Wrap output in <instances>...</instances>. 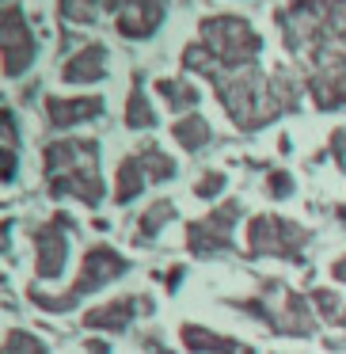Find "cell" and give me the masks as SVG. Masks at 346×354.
I'll return each mask as SVG.
<instances>
[{"mask_svg": "<svg viewBox=\"0 0 346 354\" xmlns=\"http://www.w3.org/2000/svg\"><path fill=\"white\" fill-rule=\"evenodd\" d=\"M175 138L183 141L186 149H198L202 141L209 138V130H206V122H198V118H186V122H179V126H175Z\"/></svg>", "mask_w": 346, "mask_h": 354, "instance_id": "cell-10", "label": "cell"}, {"mask_svg": "<svg viewBox=\"0 0 346 354\" xmlns=\"http://www.w3.org/2000/svg\"><path fill=\"white\" fill-rule=\"evenodd\" d=\"M35 248H39V255H35V270H39V278H57L65 270V232L57 229V225H42L39 232H35Z\"/></svg>", "mask_w": 346, "mask_h": 354, "instance_id": "cell-5", "label": "cell"}, {"mask_svg": "<svg viewBox=\"0 0 346 354\" xmlns=\"http://www.w3.org/2000/svg\"><path fill=\"white\" fill-rule=\"evenodd\" d=\"M46 160H50V187H54V194H77L88 206H95L103 198L92 145H84V141H61V145H54L46 153Z\"/></svg>", "mask_w": 346, "mask_h": 354, "instance_id": "cell-1", "label": "cell"}, {"mask_svg": "<svg viewBox=\"0 0 346 354\" xmlns=\"http://www.w3.org/2000/svg\"><path fill=\"white\" fill-rule=\"evenodd\" d=\"M335 278H343V282H346V259L335 263ZM343 320H346V308H343Z\"/></svg>", "mask_w": 346, "mask_h": 354, "instance_id": "cell-17", "label": "cell"}, {"mask_svg": "<svg viewBox=\"0 0 346 354\" xmlns=\"http://www.w3.org/2000/svg\"><path fill=\"white\" fill-rule=\"evenodd\" d=\"M312 301L320 305V313H323V316H331V320H343V316H338V308H343V305H338V297H335V293L316 290V293H312Z\"/></svg>", "mask_w": 346, "mask_h": 354, "instance_id": "cell-14", "label": "cell"}, {"mask_svg": "<svg viewBox=\"0 0 346 354\" xmlns=\"http://www.w3.org/2000/svg\"><path fill=\"white\" fill-rule=\"evenodd\" d=\"M145 187V179H141V168H137V160H126L122 164V171H118V202H130L133 194Z\"/></svg>", "mask_w": 346, "mask_h": 354, "instance_id": "cell-8", "label": "cell"}, {"mask_svg": "<svg viewBox=\"0 0 346 354\" xmlns=\"http://www.w3.org/2000/svg\"><path fill=\"white\" fill-rule=\"evenodd\" d=\"M270 187H274V194H278V198H285V194H289V176H270Z\"/></svg>", "mask_w": 346, "mask_h": 354, "instance_id": "cell-16", "label": "cell"}, {"mask_svg": "<svg viewBox=\"0 0 346 354\" xmlns=\"http://www.w3.org/2000/svg\"><path fill=\"white\" fill-rule=\"evenodd\" d=\"M50 111H54V122L57 126H69V122H77V118H84V115H95L99 111V103H50Z\"/></svg>", "mask_w": 346, "mask_h": 354, "instance_id": "cell-9", "label": "cell"}, {"mask_svg": "<svg viewBox=\"0 0 346 354\" xmlns=\"http://www.w3.org/2000/svg\"><path fill=\"white\" fill-rule=\"evenodd\" d=\"M145 171H148V179H168L171 171H175V164H171L164 153H148V160H145Z\"/></svg>", "mask_w": 346, "mask_h": 354, "instance_id": "cell-13", "label": "cell"}, {"mask_svg": "<svg viewBox=\"0 0 346 354\" xmlns=\"http://www.w3.org/2000/svg\"><path fill=\"white\" fill-rule=\"evenodd\" d=\"M183 343L191 346V351H213V354H236L240 343L229 335H217V331H206L198 328V324H186L183 328Z\"/></svg>", "mask_w": 346, "mask_h": 354, "instance_id": "cell-7", "label": "cell"}, {"mask_svg": "<svg viewBox=\"0 0 346 354\" xmlns=\"http://www.w3.org/2000/svg\"><path fill=\"white\" fill-rule=\"evenodd\" d=\"M308 244L305 229L289 225L285 217H255L247 229V248L251 255H285V259H300V248Z\"/></svg>", "mask_w": 346, "mask_h": 354, "instance_id": "cell-3", "label": "cell"}, {"mask_svg": "<svg viewBox=\"0 0 346 354\" xmlns=\"http://www.w3.org/2000/svg\"><path fill=\"white\" fill-rule=\"evenodd\" d=\"M4 354H46L42 343L27 331H8V343H4Z\"/></svg>", "mask_w": 346, "mask_h": 354, "instance_id": "cell-11", "label": "cell"}, {"mask_svg": "<svg viewBox=\"0 0 346 354\" xmlns=\"http://www.w3.org/2000/svg\"><path fill=\"white\" fill-rule=\"evenodd\" d=\"M126 270V259L118 252H110V248H92V252L84 255V267H80V278H77V286H73L65 297H46L42 290H31V301H39L42 308H54V313H61V308H69V305H77L84 293H92V290H99V286H107L110 278H118Z\"/></svg>", "mask_w": 346, "mask_h": 354, "instance_id": "cell-2", "label": "cell"}, {"mask_svg": "<svg viewBox=\"0 0 346 354\" xmlns=\"http://www.w3.org/2000/svg\"><path fill=\"white\" fill-rule=\"evenodd\" d=\"M221 187H224V176H221V171H213V176H206L198 187H194V194H198V198H213Z\"/></svg>", "mask_w": 346, "mask_h": 354, "instance_id": "cell-15", "label": "cell"}, {"mask_svg": "<svg viewBox=\"0 0 346 354\" xmlns=\"http://www.w3.org/2000/svg\"><path fill=\"white\" fill-rule=\"evenodd\" d=\"M164 217H171V202H156V206L141 217V236H153V232L164 225Z\"/></svg>", "mask_w": 346, "mask_h": 354, "instance_id": "cell-12", "label": "cell"}, {"mask_svg": "<svg viewBox=\"0 0 346 354\" xmlns=\"http://www.w3.org/2000/svg\"><path fill=\"white\" fill-rule=\"evenodd\" d=\"M240 214L236 202H229V206H221L217 214L202 217V221L191 225V252L194 255H209L217 252V248H229V232H232V217Z\"/></svg>", "mask_w": 346, "mask_h": 354, "instance_id": "cell-4", "label": "cell"}, {"mask_svg": "<svg viewBox=\"0 0 346 354\" xmlns=\"http://www.w3.org/2000/svg\"><path fill=\"white\" fill-rule=\"evenodd\" d=\"M153 308V301L145 297H122V301H110V305H99L92 313H84L88 328H103V331H122L126 324L133 320V308Z\"/></svg>", "mask_w": 346, "mask_h": 354, "instance_id": "cell-6", "label": "cell"}]
</instances>
